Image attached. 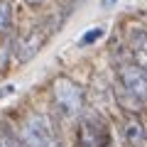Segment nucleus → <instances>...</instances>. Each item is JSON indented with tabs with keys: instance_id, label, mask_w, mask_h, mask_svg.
I'll use <instances>...</instances> for the list:
<instances>
[{
	"instance_id": "f257e3e1",
	"label": "nucleus",
	"mask_w": 147,
	"mask_h": 147,
	"mask_svg": "<svg viewBox=\"0 0 147 147\" xmlns=\"http://www.w3.org/2000/svg\"><path fill=\"white\" fill-rule=\"evenodd\" d=\"M20 147H59V135L54 123L44 113H32L22 123Z\"/></svg>"
},
{
	"instance_id": "f03ea898",
	"label": "nucleus",
	"mask_w": 147,
	"mask_h": 147,
	"mask_svg": "<svg viewBox=\"0 0 147 147\" xmlns=\"http://www.w3.org/2000/svg\"><path fill=\"white\" fill-rule=\"evenodd\" d=\"M52 93H54V103L61 110L64 118H74L81 113V108H84V88L76 81L59 76L52 84Z\"/></svg>"
},
{
	"instance_id": "7ed1b4c3",
	"label": "nucleus",
	"mask_w": 147,
	"mask_h": 147,
	"mask_svg": "<svg viewBox=\"0 0 147 147\" xmlns=\"http://www.w3.org/2000/svg\"><path fill=\"white\" fill-rule=\"evenodd\" d=\"M120 84L135 100H147V74L135 64H120Z\"/></svg>"
},
{
	"instance_id": "20e7f679",
	"label": "nucleus",
	"mask_w": 147,
	"mask_h": 147,
	"mask_svg": "<svg viewBox=\"0 0 147 147\" xmlns=\"http://www.w3.org/2000/svg\"><path fill=\"white\" fill-rule=\"evenodd\" d=\"M47 37H49L47 27H34V30H30L20 39V44H17V61H27V59H32L39 49L44 47Z\"/></svg>"
},
{
	"instance_id": "39448f33",
	"label": "nucleus",
	"mask_w": 147,
	"mask_h": 147,
	"mask_svg": "<svg viewBox=\"0 0 147 147\" xmlns=\"http://www.w3.org/2000/svg\"><path fill=\"white\" fill-rule=\"evenodd\" d=\"M81 147H108L105 145V130L96 118H84L79 125Z\"/></svg>"
},
{
	"instance_id": "423d86ee",
	"label": "nucleus",
	"mask_w": 147,
	"mask_h": 147,
	"mask_svg": "<svg viewBox=\"0 0 147 147\" xmlns=\"http://www.w3.org/2000/svg\"><path fill=\"white\" fill-rule=\"evenodd\" d=\"M130 49H132L135 66L147 74V32L145 30H135L130 34Z\"/></svg>"
},
{
	"instance_id": "0eeeda50",
	"label": "nucleus",
	"mask_w": 147,
	"mask_h": 147,
	"mask_svg": "<svg viewBox=\"0 0 147 147\" xmlns=\"http://www.w3.org/2000/svg\"><path fill=\"white\" fill-rule=\"evenodd\" d=\"M123 140L130 147H140L142 142H145V127H142L132 115H127L125 120H123Z\"/></svg>"
},
{
	"instance_id": "6e6552de",
	"label": "nucleus",
	"mask_w": 147,
	"mask_h": 147,
	"mask_svg": "<svg viewBox=\"0 0 147 147\" xmlns=\"http://www.w3.org/2000/svg\"><path fill=\"white\" fill-rule=\"evenodd\" d=\"M12 25V5L7 0H0V32H7Z\"/></svg>"
},
{
	"instance_id": "1a4fd4ad",
	"label": "nucleus",
	"mask_w": 147,
	"mask_h": 147,
	"mask_svg": "<svg viewBox=\"0 0 147 147\" xmlns=\"http://www.w3.org/2000/svg\"><path fill=\"white\" fill-rule=\"evenodd\" d=\"M0 147H20V137L10 127H0Z\"/></svg>"
},
{
	"instance_id": "9d476101",
	"label": "nucleus",
	"mask_w": 147,
	"mask_h": 147,
	"mask_svg": "<svg viewBox=\"0 0 147 147\" xmlns=\"http://www.w3.org/2000/svg\"><path fill=\"white\" fill-rule=\"evenodd\" d=\"M100 34H103V30H100V27H96V30L86 32V34L81 37V42H79V44H93V39H98Z\"/></svg>"
},
{
	"instance_id": "9b49d317",
	"label": "nucleus",
	"mask_w": 147,
	"mask_h": 147,
	"mask_svg": "<svg viewBox=\"0 0 147 147\" xmlns=\"http://www.w3.org/2000/svg\"><path fill=\"white\" fill-rule=\"evenodd\" d=\"M7 93H12V86H5V88H0V98H3V96H7Z\"/></svg>"
},
{
	"instance_id": "f8f14e48",
	"label": "nucleus",
	"mask_w": 147,
	"mask_h": 147,
	"mask_svg": "<svg viewBox=\"0 0 147 147\" xmlns=\"http://www.w3.org/2000/svg\"><path fill=\"white\" fill-rule=\"evenodd\" d=\"M25 3H30V5H42L44 0H25Z\"/></svg>"
},
{
	"instance_id": "ddd939ff",
	"label": "nucleus",
	"mask_w": 147,
	"mask_h": 147,
	"mask_svg": "<svg viewBox=\"0 0 147 147\" xmlns=\"http://www.w3.org/2000/svg\"><path fill=\"white\" fill-rule=\"evenodd\" d=\"M113 3H115V0H103V5L108 7V5H113Z\"/></svg>"
}]
</instances>
